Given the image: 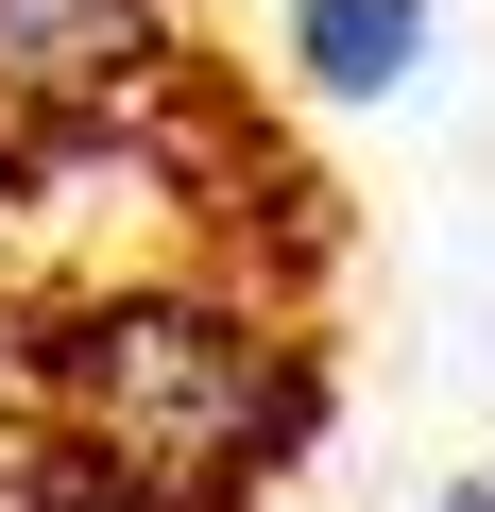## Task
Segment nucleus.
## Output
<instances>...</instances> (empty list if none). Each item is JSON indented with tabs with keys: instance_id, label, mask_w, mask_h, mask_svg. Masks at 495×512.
Masks as SVG:
<instances>
[{
	"instance_id": "obj_1",
	"label": "nucleus",
	"mask_w": 495,
	"mask_h": 512,
	"mask_svg": "<svg viewBox=\"0 0 495 512\" xmlns=\"http://www.w3.org/2000/svg\"><path fill=\"white\" fill-rule=\"evenodd\" d=\"M188 52H205L188 0H0V120L137 103V86H171Z\"/></svg>"
},
{
	"instance_id": "obj_2",
	"label": "nucleus",
	"mask_w": 495,
	"mask_h": 512,
	"mask_svg": "<svg viewBox=\"0 0 495 512\" xmlns=\"http://www.w3.org/2000/svg\"><path fill=\"white\" fill-rule=\"evenodd\" d=\"M291 69L342 86V103L410 86V69H427V0H291Z\"/></svg>"
},
{
	"instance_id": "obj_3",
	"label": "nucleus",
	"mask_w": 495,
	"mask_h": 512,
	"mask_svg": "<svg viewBox=\"0 0 495 512\" xmlns=\"http://www.w3.org/2000/svg\"><path fill=\"white\" fill-rule=\"evenodd\" d=\"M444 512H495V495H444Z\"/></svg>"
}]
</instances>
